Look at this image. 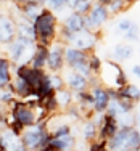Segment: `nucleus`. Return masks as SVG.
<instances>
[{
  "label": "nucleus",
  "mask_w": 140,
  "mask_h": 151,
  "mask_svg": "<svg viewBox=\"0 0 140 151\" xmlns=\"http://www.w3.org/2000/svg\"><path fill=\"white\" fill-rule=\"evenodd\" d=\"M58 18L50 8H45L40 12L37 19L34 21L35 29V44L45 47H52V44L58 39Z\"/></svg>",
  "instance_id": "obj_1"
},
{
  "label": "nucleus",
  "mask_w": 140,
  "mask_h": 151,
  "mask_svg": "<svg viewBox=\"0 0 140 151\" xmlns=\"http://www.w3.org/2000/svg\"><path fill=\"white\" fill-rule=\"evenodd\" d=\"M52 140V134L48 132L47 127V121L37 122L32 127H26L21 134V142L26 146L27 151H39L44 146L48 145V142Z\"/></svg>",
  "instance_id": "obj_2"
},
{
  "label": "nucleus",
  "mask_w": 140,
  "mask_h": 151,
  "mask_svg": "<svg viewBox=\"0 0 140 151\" xmlns=\"http://www.w3.org/2000/svg\"><path fill=\"white\" fill-rule=\"evenodd\" d=\"M100 82H102L103 87L106 88H123L124 85L129 84L127 76H126L123 66L119 63H116L114 60H106L103 61L102 71L98 74Z\"/></svg>",
  "instance_id": "obj_3"
},
{
  "label": "nucleus",
  "mask_w": 140,
  "mask_h": 151,
  "mask_svg": "<svg viewBox=\"0 0 140 151\" xmlns=\"http://www.w3.org/2000/svg\"><path fill=\"white\" fill-rule=\"evenodd\" d=\"M34 50H35V42L16 35L15 40L10 45H6V55L15 66L29 64L32 55H34Z\"/></svg>",
  "instance_id": "obj_4"
},
{
  "label": "nucleus",
  "mask_w": 140,
  "mask_h": 151,
  "mask_svg": "<svg viewBox=\"0 0 140 151\" xmlns=\"http://www.w3.org/2000/svg\"><path fill=\"white\" fill-rule=\"evenodd\" d=\"M10 116H12L13 119H16L24 129L32 127V125L37 124L35 109L32 106H29L27 103H24L23 100H16V101L10 106Z\"/></svg>",
  "instance_id": "obj_5"
},
{
  "label": "nucleus",
  "mask_w": 140,
  "mask_h": 151,
  "mask_svg": "<svg viewBox=\"0 0 140 151\" xmlns=\"http://www.w3.org/2000/svg\"><path fill=\"white\" fill-rule=\"evenodd\" d=\"M68 45L63 42L55 40L48 50V60H47V71L48 73H63L66 68V61H64V50Z\"/></svg>",
  "instance_id": "obj_6"
},
{
  "label": "nucleus",
  "mask_w": 140,
  "mask_h": 151,
  "mask_svg": "<svg viewBox=\"0 0 140 151\" xmlns=\"http://www.w3.org/2000/svg\"><path fill=\"white\" fill-rule=\"evenodd\" d=\"M110 12L108 6L98 5V3H93L90 13L85 16V29L92 31V32H100L102 26L110 19Z\"/></svg>",
  "instance_id": "obj_7"
},
{
  "label": "nucleus",
  "mask_w": 140,
  "mask_h": 151,
  "mask_svg": "<svg viewBox=\"0 0 140 151\" xmlns=\"http://www.w3.org/2000/svg\"><path fill=\"white\" fill-rule=\"evenodd\" d=\"M98 39H100V32H92V31H81V32H76L71 40V47L74 48H79V50H84V52H95V45L98 44Z\"/></svg>",
  "instance_id": "obj_8"
},
{
  "label": "nucleus",
  "mask_w": 140,
  "mask_h": 151,
  "mask_svg": "<svg viewBox=\"0 0 140 151\" xmlns=\"http://www.w3.org/2000/svg\"><path fill=\"white\" fill-rule=\"evenodd\" d=\"M16 21L10 13H0V45H10L16 39Z\"/></svg>",
  "instance_id": "obj_9"
},
{
  "label": "nucleus",
  "mask_w": 140,
  "mask_h": 151,
  "mask_svg": "<svg viewBox=\"0 0 140 151\" xmlns=\"http://www.w3.org/2000/svg\"><path fill=\"white\" fill-rule=\"evenodd\" d=\"M0 150L2 151H27L21 142V137L13 134L10 129H3L0 132Z\"/></svg>",
  "instance_id": "obj_10"
},
{
  "label": "nucleus",
  "mask_w": 140,
  "mask_h": 151,
  "mask_svg": "<svg viewBox=\"0 0 140 151\" xmlns=\"http://www.w3.org/2000/svg\"><path fill=\"white\" fill-rule=\"evenodd\" d=\"M89 90H90L92 95H93V111H95L97 114L106 113V109H108V106H110V101H111L108 88L100 84V85H95V87H90Z\"/></svg>",
  "instance_id": "obj_11"
},
{
  "label": "nucleus",
  "mask_w": 140,
  "mask_h": 151,
  "mask_svg": "<svg viewBox=\"0 0 140 151\" xmlns=\"http://www.w3.org/2000/svg\"><path fill=\"white\" fill-rule=\"evenodd\" d=\"M63 77H64V82H66V88H69L73 93L89 90V79L76 73V71L68 69L66 73H63Z\"/></svg>",
  "instance_id": "obj_12"
},
{
  "label": "nucleus",
  "mask_w": 140,
  "mask_h": 151,
  "mask_svg": "<svg viewBox=\"0 0 140 151\" xmlns=\"http://www.w3.org/2000/svg\"><path fill=\"white\" fill-rule=\"evenodd\" d=\"M89 52H84V50L74 48V47L68 45L66 50H64V61H66V68L68 69H74L77 64L85 63L89 61Z\"/></svg>",
  "instance_id": "obj_13"
},
{
  "label": "nucleus",
  "mask_w": 140,
  "mask_h": 151,
  "mask_svg": "<svg viewBox=\"0 0 140 151\" xmlns=\"http://www.w3.org/2000/svg\"><path fill=\"white\" fill-rule=\"evenodd\" d=\"M15 64L8 58V55H0V90H5L13 81Z\"/></svg>",
  "instance_id": "obj_14"
},
{
  "label": "nucleus",
  "mask_w": 140,
  "mask_h": 151,
  "mask_svg": "<svg viewBox=\"0 0 140 151\" xmlns=\"http://www.w3.org/2000/svg\"><path fill=\"white\" fill-rule=\"evenodd\" d=\"M118 130H119V122H118V119L105 113L103 124L100 125V129H98V138L108 142V140H111L114 135H116Z\"/></svg>",
  "instance_id": "obj_15"
},
{
  "label": "nucleus",
  "mask_w": 140,
  "mask_h": 151,
  "mask_svg": "<svg viewBox=\"0 0 140 151\" xmlns=\"http://www.w3.org/2000/svg\"><path fill=\"white\" fill-rule=\"evenodd\" d=\"M132 129L134 127H131V125H121L119 130L116 132V135L111 140H108V151H123Z\"/></svg>",
  "instance_id": "obj_16"
},
{
  "label": "nucleus",
  "mask_w": 140,
  "mask_h": 151,
  "mask_svg": "<svg viewBox=\"0 0 140 151\" xmlns=\"http://www.w3.org/2000/svg\"><path fill=\"white\" fill-rule=\"evenodd\" d=\"M16 6H18V10H19L21 16H24L27 21H31L32 24H34V21L37 19V16L40 15V12L45 8V6H42L37 0H27L26 3L16 5Z\"/></svg>",
  "instance_id": "obj_17"
},
{
  "label": "nucleus",
  "mask_w": 140,
  "mask_h": 151,
  "mask_svg": "<svg viewBox=\"0 0 140 151\" xmlns=\"http://www.w3.org/2000/svg\"><path fill=\"white\" fill-rule=\"evenodd\" d=\"M48 50L50 47L40 45V44H35V50H34V55L31 58V66L34 69H47V60H48Z\"/></svg>",
  "instance_id": "obj_18"
},
{
  "label": "nucleus",
  "mask_w": 140,
  "mask_h": 151,
  "mask_svg": "<svg viewBox=\"0 0 140 151\" xmlns=\"http://www.w3.org/2000/svg\"><path fill=\"white\" fill-rule=\"evenodd\" d=\"M63 24L71 32H74V34H76V32H81V31L85 29V16L79 15V13H76V12H71L69 15L64 18Z\"/></svg>",
  "instance_id": "obj_19"
},
{
  "label": "nucleus",
  "mask_w": 140,
  "mask_h": 151,
  "mask_svg": "<svg viewBox=\"0 0 140 151\" xmlns=\"http://www.w3.org/2000/svg\"><path fill=\"white\" fill-rule=\"evenodd\" d=\"M132 55H134V48H132L131 44H118L114 45L113 52H111V56L116 63H123V61L131 60Z\"/></svg>",
  "instance_id": "obj_20"
},
{
  "label": "nucleus",
  "mask_w": 140,
  "mask_h": 151,
  "mask_svg": "<svg viewBox=\"0 0 140 151\" xmlns=\"http://www.w3.org/2000/svg\"><path fill=\"white\" fill-rule=\"evenodd\" d=\"M13 87H15V95L18 100H24L29 95L34 93V90L31 88V85L24 81L23 77H18V76H13Z\"/></svg>",
  "instance_id": "obj_21"
},
{
  "label": "nucleus",
  "mask_w": 140,
  "mask_h": 151,
  "mask_svg": "<svg viewBox=\"0 0 140 151\" xmlns=\"http://www.w3.org/2000/svg\"><path fill=\"white\" fill-rule=\"evenodd\" d=\"M74 103L81 108V111L85 109H93V95L90 90H84L74 93Z\"/></svg>",
  "instance_id": "obj_22"
},
{
  "label": "nucleus",
  "mask_w": 140,
  "mask_h": 151,
  "mask_svg": "<svg viewBox=\"0 0 140 151\" xmlns=\"http://www.w3.org/2000/svg\"><path fill=\"white\" fill-rule=\"evenodd\" d=\"M56 96V103H58V108L63 111H66L69 106L74 105V93L69 90V88H63V90H58L55 93Z\"/></svg>",
  "instance_id": "obj_23"
},
{
  "label": "nucleus",
  "mask_w": 140,
  "mask_h": 151,
  "mask_svg": "<svg viewBox=\"0 0 140 151\" xmlns=\"http://www.w3.org/2000/svg\"><path fill=\"white\" fill-rule=\"evenodd\" d=\"M82 137H84V140L87 143L98 138V127H97V124L92 119L84 121V124H82Z\"/></svg>",
  "instance_id": "obj_24"
},
{
  "label": "nucleus",
  "mask_w": 140,
  "mask_h": 151,
  "mask_svg": "<svg viewBox=\"0 0 140 151\" xmlns=\"http://www.w3.org/2000/svg\"><path fill=\"white\" fill-rule=\"evenodd\" d=\"M119 96H126V98H131L132 101L140 103V87L135 84H131L129 82L127 85H124L123 88H119Z\"/></svg>",
  "instance_id": "obj_25"
},
{
  "label": "nucleus",
  "mask_w": 140,
  "mask_h": 151,
  "mask_svg": "<svg viewBox=\"0 0 140 151\" xmlns=\"http://www.w3.org/2000/svg\"><path fill=\"white\" fill-rule=\"evenodd\" d=\"M123 151H140V130L137 127H134L129 134V138Z\"/></svg>",
  "instance_id": "obj_26"
},
{
  "label": "nucleus",
  "mask_w": 140,
  "mask_h": 151,
  "mask_svg": "<svg viewBox=\"0 0 140 151\" xmlns=\"http://www.w3.org/2000/svg\"><path fill=\"white\" fill-rule=\"evenodd\" d=\"M48 81L55 92L66 88V82H64V77L61 73H48Z\"/></svg>",
  "instance_id": "obj_27"
},
{
  "label": "nucleus",
  "mask_w": 140,
  "mask_h": 151,
  "mask_svg": "<svg viewBox=\"0 0 140 151\" xmlns=\"http://www.w3.org/2000/svg\"><path fill=\"white\" fill-rule=\"evenodd\" d=\"M89 66H90V71H92L93 76H98L100 71H102L103 61H102V58H100L95 52H92L90 55H89Z\"/></svg>",
  "instance_id": "obj_28"
},
{
  "label": "nucleus",
  "mask_w": 140,
  "mask_h": 151,
  "mask_svg": "<svg viewBox=\"0 0 140 151\" xmlns=\"http://www.w3.org/2000/svg\"><path fill=\"white\" fill-rule=\"evenodd\" d=\"M129 6V2L127 0H111V3L108 5V12L110 15H118V13L124 12V10H127Z\"/></svg>",
  "instance_id": "obj_29"
},
{
  "label": "nucleus",
  "mask_w": 140,
  "mask_h": 151,
  "mask_svg": "<svg viewBox=\"0 0 140 151\" xmlns=\"http://www.w3.org/2000/svg\"><path fill=\"white\" fill-rule=\"evenodd\" d=\"M92 6H93L92 0H79V3L76 5V8H74L73 12H76V13H79V15H82V16H87L89 13H90Z\"/></svg>",
  "instance_id": "obj_30"
},
{
  "label": "nucleus",
  "mask_w": 140,
  "mask_h": 151,
  "mask_svg": "<svg viewBox=\"0 0 140 151\" xmlns=\"http://www.w3.org/2000/svg\"><path fill=\"white\" fill-rule=\"evenodd\" d=\"M16 95L15 93H12V92H8L5 88V90H0V105H3V106H6L10 109V106L13 105V103L16 101Z\"/></svg>",
  "instance_id": "obj_31"
},
{
  "label": "nucleus",
  "mask_w": 140,
  "mask_h": 151,
  "mask_svg": "<svg viewBox=\"0 0 140 151\" xmlns=\"http://www.w3.org/2000/svg\"><path fill=\"white\" fill-rule=\"evenodd\" d=\"M124 39L127 42H137L139 39H140V27H139V24H132L131 26V29H129L127 32H124Z\"/></svg>",
  "instance_id": "obj_32"
},
{
  "label": "nucleus",
  "mask_w": 140,
  "mask_h": 151,
  "mask_svg": "<svg viewBox=\"0 0 140 151\" xmlns=\"http://www.w3.org/2000/svg\"><path fill=\"white\" fill-rule=\"evenodd\" d=\"M45 6L50 8L53 13L61 12L64 6H68V0H45Z\"/></svg>",
  "instance_id": "obj_33"
},
{
  "label": "nucleus",
  "mask_w": 140,
  "mask_h": 151,
  "mask_svg": "<svg viewBox=\"0 0 140 151\" xmlns=\"http://www.w3.org/2000/svg\"><path fill=\"white\" fill-rule=\"evenodd\" d=\"M64 114H66L68 117H71L73 121H84V117H82V111L81 108H79L76 103H74L73 106H69L66 111H64Z\"/></svg>",
  "instance_id": "obj_34"
},
{
  "label": "nucleus",
  "mask_w": 140,
  "mask_h": 151,
  "mask_svg": "<svg viewBox=\"0 0 140 151\" xmlns=\"http://www.w3.org/2000/svg\"><path fill=\"white\" fill-rule=\"evenodd\" d=\"M89 151H108V142L102 138H97L89 143Z\"/></svg>",
  "instance_id": "obj_35"
},
{
  "label": "nucleus",
  "mask_w": 140,
  "mask_h": 151,
  "mask_svg": "<svg viewBox=\"0 0 140 151\" xmlns=\"http://www.w3.org/2000/svg\"><path fill=\"white\" fill-rule=\"evenodd\" d=\"M132 19H129V18H123L121 21H118V31H121V32H127L129 29H131V26H132Z\"/></svg>",
  "instance_id": "obj_36"
},
{
  "label": "nucleus",
  "mask_w": 140,
  "mask_h": 151,
  "mask_svg": "<svg viewBox=\"0 0 140 151\" xmlns=\"http://www.w3.org/2000/svg\"><path fill=\"white\" fill-rule=\"evenodd\" d=\"M8 116H10V109L6 106L0 105V125L6 127V122H8Z\"/></svg>",
  "instance_id": "obj_37"
},
{
  "label": "nucleus",
  "mask_w": 140,
  "mask_h": 151,
  "mask_svg": "<svg viewBox=\"0 0 140 151\" xmlns=\"http://www.w3.org/2000/svg\"><path fill=\"white\" fill-rule=\"evenodd\" d=\"M131 73L134 74V77L140 79V64H134V66L131 68Z\"/></svg>",
  "instance_id": "obj_38"
},
{
  "label": "nucleus",
  "mask_w": 140,
  "mask_h": 151,
  "mask_svg": "<svg viewBox=\"0 0 140 151\" xmlns=\"http://www.w3.org/2000/svg\"><path fill=\"white\" fill-rule=\"evenodd\" d=\"M77 3H79V0H68V8H69V10H74Z\"/></svg>",
  "instance_id": "obj_39"
},
{
  "label": "nucleus",
  "mask_w": 140,
  "mask_h": 151,
  "mask_svg": "<svg viewBox=\"0 0 140 151\" xmlns=\"http://www.w3.org/2000/svg\"><path fill=\"white\" fill-rule=\"evenodd\" d=\"M95 3H98V5H103V6H108L111 3V0H95Z\"/></svg>",
  "instance_id": "obj_40"
},
{
  "label": "nucleus",
  "mask_w": 140,
  "mask_h": 151,
  "mask_svg": "<svg viewBox=\"0 0 140 151\" xmlns=\"http://www.w3.org/2000/svg\"><path fill=\"white\" fill-rule=\"evenodd\" d=\"M135 125H139V127H140V111L135 113Z\"/></svg>",
  "instance_id": "obj_41"
},
{
  "label": "nucleus",
  "mask_w": 140,
  "mask_h": 151,
  "mask_svg": "<svg viewBox=\"0 0 140 151\" xmlns=\"http://www.w3.org/2000/svg\"><path fill=\"white\" fill-rule=\"evenodd\" d=\"M12 3H15V5H23V3H26L27 0H10Z\"/></svg>",
  "instance_id": "obj_42"
},
{
  "label": "nucleus",
  "mask_w": 140,
  "mask_h": 151,
  "mask_svg": "<svg viewBox=\"0 0 140 151\" xmlns=\"http://www.w3.org/2000/svg\"><path fill=\"white\" fill-rule=\"evenodd\" d=\"M2 3H3V0H0V13H2Z\"/></svg>",
  "instance_id": "obj_43"
},
{
  "label": "nucleus",
  "mask_w": 140,
  "mask_h": 151,
  "mask_svg": "<svg viewBox=\"0 0 140 151\" xmlns=\"http://www.w3.org/2000/svg\"><path fill=\"white\" fill-rule=\"evenodd\" d=\"M0 151H2V150H0Z\"/></svg>",
  "instance_id": "obj_44"
}]
</instances>
